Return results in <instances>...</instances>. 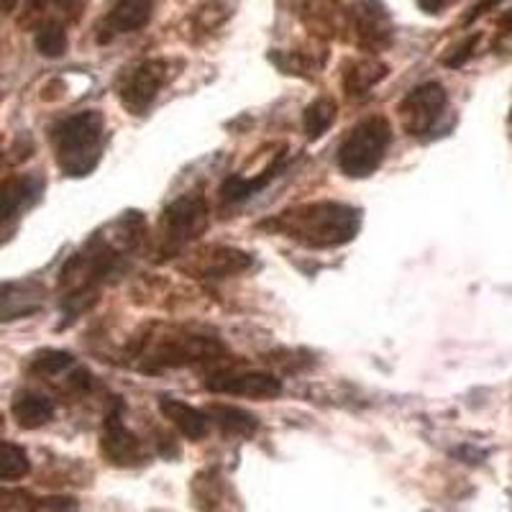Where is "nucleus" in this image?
Segmentation results:
<instances>
[{
	"mask_svg": "<svg viewBox=\"0 0 512 512\" xmlns=\"http://www.w3.org/2000/svg\"><path fill=\"white\" fill-rule=\"evenodd\" d=\"M359 226V210L344 203H333V200L297 205L262 223L264 231L285 236L305 249H336V246L349 244L359 233Z\"/></svg>",
	"mask_w": 512,
	"mask_h": 512,
	"instance_id": "f257e3e1",
	"label": "nucleus"
},
{
	"mask_svg": "<svg viewBox=\"0 0 512 512\" xmlns=\"http://www.w3.org/2000/svg\"><path fill=\"white\" fill-rule=\"evenodd\" d=\"M105 121L100 111H82L59 123L52 131V144L64 175L85 177L95 169L103 146Z\"/></svg>",
	"mask_w": 512,
	"mask_h": 512,
	"instance_id": "f03ea898",
	"label": "nucleus"
},
{
	"mask_svg": "<svg viewBox=\"0 0 512 512\" xmlns=\"http://www.w3.org/2000/svg\"><path fill=\"white\" fill-rule=\"evenodd\" d=\"M392 144V126L384 116H369L356 123L338 146V169L351 180H361L377 172Z\"/></svg>",
	"mask_w": 512,
	"mask_h": 512,
	"instance_id": "7ed1b4c3",
	"label": "nucleus"
},
{
	"mask_svg": "<svg viewBox=\"0 0 512 512\" xmlns=\"http://www.w3.org/2000/svg\"><path fill=\"white\" fill-rule=\"evenodd\" d=\"M208 228V200L200 192L182 195L175 203H169L162 213V236L164 249L180 251L205 233Z\"/></svg>",
	"mask_w": 512,
	"mask_h": 512,
	"instance_id": "20e7f679",
	"label": "nucleus"
},
{
	"mask_svg": "<svg viewBox=\"0 0 512 512\" xmlns=\"http://www.w3.org/2000/svg\"><path fill=\"white\" fill-rule=\"evenodd\" d=\"M446 105L448 95L443 85H438V82L418 85V88L410 90V93L400 100V105H397V116H400L402 131L408 136H415V139L431 134L433 126L441 121Z\"/></svg>",
	"mask_w": 512,
	"mask_h": 512,
	"instance_id": "39448f33",
	"label": "nucleus"
},
{
	"mask_svg": "<svg viewBox=\"0 0 512 512\" xmlns=\"http://www.w3.org/2000/svg\"><path fill=\"white\" fill-rule=\"evenodd\" d=\"M346 29L356 34V44L367 52H379L390 44V18L384 13V6L377 0H354L344 8Z\"/></svg>",
	"mask_w": 512,
	"mask_h": 512,
	"instance_id": "423d86ee",
	"label": "nucleus"
},
{
	"mask_svg": "<svg viewBox=\"0 0 512 512\" xmlns=\"http://www.w3.org/2000/svg\"><path fill=\"white\" fill-rule=\"evenodd\" d=\"M167 82V64L162 59H146L121 82V103L131 113H144L157 100Z\"/></svg>",
	"mask_w": 512,
	"mask_h": 512,
	"instance_id": "0eeeda50",
	"label": "nucleus"
},
{
	"mask_svg": "<svg viewBox=\"0 0 512 512\" xmlns=\"http://www.w3.org/2000/svg\"><path fill=\"white\" fill-rule=\"evenodd\" d=\"M221 351L223 346L218 341H213V338L167 336L154 349L152 361L157 367H185V364H195V361L216 359Z\"/></svg>",
	"mask_w": 512,
	"mask_h": 512,
	"instance_id": "6e6552de",
	"label": "nucleus"
},
{
	"mask_svg": "<svg viewBox=\"0 0 512 512\" xmlns=\"http://www.w3.org/2000/svg\"><path fill=\"white\" fill-rule=\"evenodd\" d=\"M192 507L198 512H241V500L236 489L216 469L195 474L190 484Z\"/></svg>",
	"mask_w": 512,
	"mask_h": 512,
	"instance_id": "1a4fd4ad",
	"label": "nucleus"
},
{
	"mask_svg": "<svg viewBox=\"0 0 512 512\" xmlns=\"http://www.w3.org/2000/svg\"><path fill=\"white\" fill-rule=\"evenodd\" d=\"M208 390L221 392V395L251 397V400H274L282 395V379L267 372L216 374L208 379Z\"/></svg>",
	"mask_w": 512,
	"mask_h": 512,
	"instance_id": "9d476101",
	"label": "nucleus"
},
{
	"mask_svg": "<svg viewBox=\"0 0 512 512\" xmlns=\"http://www.w3.org/2000/svg\"><path fill=\"white\" fill-rule=\"evenodd\" d=\"M100 448H103L105 459L111 461L113 466H123V469L144 464L146 461L144 446H141L139 438L123 425L118 413H111L105 418V431L103 438H100Z\"/></svg>",
	"mask_w": 512,
	"mask_h": 512,
	"instance_id": "9b49d317",
	"label": "nucleus"
},
{
	"mask_svg": "<svg viewBox=\"0 0 512 512\" xmlns=\"http://www.w3.org/2000/svg\"><path fill=\"white\" fill-rule=\"evenodd\" d=\"M154 0H116L100 24V41L113 39L116 34H134L152 21Z\"/></svg>",
	"mask_w": 512,
	"mask_h": 512,
	"instance_id": "f8f14e48",
	"label": "nucleus"
},
{
	"mask_svg": "<svg viewBox=\"0 0 512 512\" xmlns=\"http://www.w3.org/2000/svg\"><path fill=\"white\" fill-rule=\"evenodd\" d=\"M387 72H390V67L374 57L349 59L341 67V85H344L346 98H364L377 82H382L387 77Z\"/></svg>",
	"mask_w": 512,
	"mask_h": 512,
	"instance_id": "ddd939ff",
	"label": "nucleus"
},
{
	"mask_svg": "<svg viewBox=\"0 0 512 512\" xmlns=\"http://www.w3.org/2000/svg\"><path fill=\"white\" fill-rule=\"evenodd\" d=\"M198 269L195 272L210 277V280H223V277H233L241 274L244 269L251 267V256L239 249H228V246H218V249H205L200 256H195Z\"/></svg>",
	"mask_w": 512,
	"mask_h": 512,
	"instance_id": "4468645a",
	"label": "nucleus"
},
{
	"mask_svg": "<svg viewBox=\"0 0 512 512\" xmlns=\"http://www.w3.org/2000/svg\"><path fill=\"white\" fill-rule=\"evenodd\" d=\"M44 303V287L34 282L0 287V320H16L36 313Z\"/></svg>",
	"mask_w": 512,
	"mask_h": 512,
	"instance_id": "2eb2a0df",
	"label": "nucleus"
},
{
	"mask_svg": "<svg viewBox=\"0 0 512 512\" xmlns=\"http://www.w3.org/2000/svg\"><path fill=\"white\" fill-rule=\"evenodd\" d=\"M11 415L18 428L24 431H36L41 425H47L54 418V402L39 392H18L13 397Z\"/></svg>",
	"mask_w": 512,
	"mask_h": 512,
	"instance_id": "dca6fc26",
	"label": "nucleus"
},
{
	"mask_svg": "<svg viewBox=\"0 0 512 512\" xmlns=\"http://www.w3.org/2000/svg\"><path fill=\"white\" fill-rule=\"evenodd\" d=\"M159 408H162L164 418L175 425L177 431H180L187 441H203V438L208 436L210 420L203 410L192 408V405H187V402H180V400H162Z\"/></svg>",
	"mask_w": 512,
	"mask_h": 512,
	"instance_id": "f3484780",
	"label": "nucleus"
},
{
	"mask_svg": "<svg viewBox=\"0 0 512 512\" xmlns=\"http://www.w3.org/2000/svg\"><path fill=\"white\" fill-rule=\"evenodd\" d=\"M280 164H282V154L280 157H274L272 164L264 169L262 175L254 177V180H246V177H241V175H231L226 182H223L221 198L226 200V203H239V200L251 198V195H256L259 190H264V187L274 180V175L280 172Z\"/></svg>",
	"mask_w": 512,
	"mask_h": 512,
	"instance_id": "a211bd4d",
	"label": "nucleus"
},
{
	"mask_svg": "<svg viewBox=\"0 0 512 512\" xmlns=\"http://www.w3.org/2000/svg\"><path fill=\"white\" fill-rule=\"evenodd\" d=\"M205 415L231 436H251L259 428V420L254 415L241 408H233V405H210Z\"/></svg>",
	"mask_w": 512,
	"mask_h": 512,
	"instance_id": "6ab92c4d",
	"label": "nucleus"
},
{
	"mask_svg": "<svg viewBox=\"0 0 512 512\" xmlns=\"http://www.w3.org/2000/svg\"><path fill=\"white\" fill-rule=\"evenodd\" d=\"M336 113H338L336 100L328 98V95H318V98H315L313 103L303 111V128H305V134H308V139L315 141L326 134L328 128L336 123Z\"/></svg>",
	"mask_w": 512,
	"mask_h": 512,
	"instance_id": "aec40b11",
	"label": "nucleus"
},
{
	"mask_svg": "<svg viewBox=\"0 0 512 512\" xmlns=\"http://www.w3.org/2000/svg\"><path fill=\"white\" fill-rule=\"evenodd\" d=\"M31 192H34V182L24 180V177H11V180L0 182V223L16 216L31 198Z\"/></svg>",
	"mask_w": 512,
	"mask_h": 512,
	"instance_id": "412c9836",
	"label": "nucleus"
},
{
	"mask_svg": "<svg viewBox=\"0 0 512 512\" xmlns=\"http://www.w3.org/2000/svg\"><path fill=\"white\" fill-rule=\"evenodd\" d=\"M31 472L29 454L16 443L0 441V479L3 482H18Z\"/></svg>",
	"mask_w": 512,
	"mask_h": 512,
	"instance_id": "4be33fe9",
	"label": "nucleus"
},
{
	"mask_svg": "<svg viewBox=\"0 0 512 512\" xmlns=\"http://www.w3.org/2000/svg\"><path fill=\"white\" fill-rule=\"evenodd\" d=\"M34 41L41 57L54 59L67 52V31L59 21H47V24L36 26Z\"/></svg>",
	"mask_w": 512,
	"mask_h": 512,
	"instance_id": "5701e85b",
	"label": "nucleus"
},
{
	"mask_svg": "<svg viewBox=\"0 0 512 512\" xmlns=\"http://www.w3.org/2000/svg\"><path fill=\"white\" fill-rule=\"evenodd\" d=\"M75 364V356L59 349H44L39 354L31 356L29 372L36 377H57L64 369H70Z\"/></svg>",
	"mask_w": 512,
	"mask_h": 512,
	"instance_id": "b1692460",
	"label": "nucleus"
},
{
	"mask_svg": "<svg viewBox=\"0 0 512 512\" xmlns=\"http://www.w3.org/2000/svg\"><path fill=\"white\" fill-rule=\"evenodd\" d=\"M228 18V8L223 6V0H208L195 13V24L203 31H216L218 26Z\"/></svg>",
	"mask_w": 512,
	"mask_h": 512,
	"instance_id": "393cba45",
	"label": "nucleus"
},
{
	"mask_svg": "<svg viewBox=\"0 0 512 512\" xmlns=\"http://www.w3.org/2000/svg\"><path fill=\"white\" fill-rule=\"evenodd\" d=\"M29 512H77L75 497H41L31 500Z\"/></svg>",
	"mask_w": 512,
	"mask_h": 512,
	"instance_id": "a878e982",
	"label": "nucleus"
},
{
	"mask_svg": "<svg viewBox=\"0 0 512 512\" xmlns=\"http://www.w3.org/2000/svg\"><path fill=\"white\" fill-rule=\"evenodd\" d=\"M52 3L67 24H77L82 18V13H85V8H88L90 0H52Z\"/></svg>",
	"mask_w": 512,
	"mask_h": 512,
	"instance_id": "bb28decb",
	"label": "nucleus"
},
{
	"mask_svg": "<svg viewBox=\"0 0 512 512\" xmlns=\"http://www.w3.org/2000/svg\"><path fill=\"white\" fill-rule=\"evenodd\" d=\"M477 41H479V34H474V36H469V39L461 41L454 52L448 54V57H443V64H446V67H454V70L456 67H461V64H464L466 59L474 54V49H477Z\"/></svg>",
	"mask_w": 512,
	"mask_h": 512,
	"instance_id": "cd10ccee",
	"label": "nucleus"
},
{
	"mask_svg": "<svg viewBox=\"0 0 512 512\" xmlns=\"http://www.w3.org/2000/svg\"><path fill=\"white\" fill-rule=\"evenodd\" d=\"M21 507H31V497L21 489H6L0 487V512L21 510Z\"/></svg>",
	"mask_w": 512,
	"mask_h": 512,
	"instance_id": "c85d7f7f",
	"label": "nucleus"
},
{
	"mask_svg": "<svg viewBox=\"0 0 512 512\" xmlns=\"http://www.w3.org/2000/svg\"><path fill=\"white\" fill-rule=\"evenodd\" d=\"M49 3H52V0H26L21 26H34V21H39V16L44 13V8H47Z\"/></svg>",
	"mask_w": 512,
	"mask_h": 512,
	"instance_id": "c756f323",
	"label": "nucleus"
},
{
	"mask_svg": "<svg viewBox=\"0 0 512 512\" xmlns=\"http://www.w3.org/2000/svg\"><path fill=\"white\" fill-rule=\"evenodd\" d=\"M418 3V8L423 13H428V16H441V13H446L448 8L456 6L459 0H415Z\"/></svg>",
	"mask_w": 512,
	"mask_h": 512,
	"instance_id": "7c9ffc66",
	"label": "nucleus"
},
{
	"mask_svg": "<svg viewBox=\"0 0 512 512\" xmlns=\"http://www.w3.org/2000/svg\"><path fill=\"white\" fill-rule=\"evenodd\" d=\"M500 3H502V0H482V3H479V6L474 8V11L464 18V24H472V21H477L479 16H484V13H489V11H492V8L500 6Z\"/></svg>",
	"mask_w": 512,
	"mask_h": 512,
	"instance_id": "2f4dec72",
	"label": "nucleus"
},
{
	"mask_svg": "<svg viewBox=\"0 0 512 512\" xmlns=\"http://www.w3.org/2000/svg\"><path fill=\"white\" fill-rule=\"evenodd\" d=\"M497 26H500V29H512V11H507L505 16L497 21Z\"/></svg>",
	"mask_w": 512,
	"mask_h": 512,
	"instance_id": "473e14b6",
	"label": "nucleus"
},
{
	"mask_svg": "<svg viewBox=\"0 0 512 512\" xmlns=\"http://www.w3.org/2000/svg\"><path fill=\"white\" fill-rule=\"evenodd\" d=\"M18 6V0H0V8H3V13H13V8Z\"/></svg>",
	"mask_w": 512,
	"mask_h": 512,
	"instance_id": "72a5a7b5",
	"label": "nucleus"
},
{
	"mask_svg": "<svg viewBox=\"0 0 512 512\" xmlns=\"http://www.w3.org/2000/svg\"><path fill=\"white\" fill-rule=\"evenodd\" d=\"M0 428H3V415H0Z\"/></svg>",
	"mask_w": 512,
	"mask_h": 512,
	"instance_id": "f704fd0d",
	"label": "nucleus"
},
{
	"mask_svg": "<svg viewBox=\"0 0 512 512\" xmlns=\"http://www.w3.org/2000/svg\"><path fill=\"white\" fill-rule=\"evenodd\" d=\"M510 121H512V113H510Z\"/></svg>",
	"mask_w": 512,
	"mask_h": 512,
	"instance_id": "c9c22d12",
	"label": "nucleus"
}]
</instances>
